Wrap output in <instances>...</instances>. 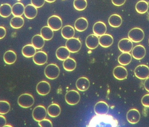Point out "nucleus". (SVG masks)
Returning <instances> with one entry per match:
<instances>
[{"mask_svg":"<svg viewBox=\"0 0 149 127\" xmlns=\"http://www.w3.org/2000/svg\"><path fill=\"white\" fill-rule=\"evenodd\" d=\"M35 103L34 97L29 93L21 95L17 99L18 105L22 108H29L33 106Z\"/></svg>","mask_w":149,"mask_h":127,"instance_id":"obj_1","label":"nucleus"},{"mask_svg":"<svg viewBox=\"0 0 149 127\" xmlns=\"http://www.w3.org/2000/svg\"><path fill=\"white\" fill-rule=\"evenodd\" d=\"M60 70L59 67L56 64L51 63L47 65L44 70L45 76L48 79L54 80L57 79L60 75Z\"/></svg>","mask_w":149,"mask_h":127,"instance_id":"obj_2","label":"nucleus"},{"mask_svg":"<svg viewBox=\"0 0 149 127\" xmlns=\"http://www.w3.org/2000/svg\"><path fill=\"white\" fill-rule=\"evenodd\" d=\"M128 38L135 43L141 42L145 36L144 31L139 27H134L130 30L128 35Z\"/></svg>","mask_w":149,"mask_h":127,"instance_id":"obj_3","label":"nucleus"},{"mask_svg":"<svg viewBox=\"0 0 149 127\" xmlns=\"http://www.w3.org/2000/svg\"><path fill=\"white\" fill-rule=\"evenodd\" d=\"M65 100L68 105L74 106L77 105L80 100V95L76 90H70L67 92L65 95Z\"/></svg>","mask_w":149,"mask_h":127,"instance_id":"obj_4","label":"nucleus"},{"mask_svg":"<svg viewBox=\"0 0 149 127\" xmlns=\"http://www.w3.org/2000/svg\"><path fill=\"white\" fill-rule=\"evenodd\" d=\"M47 114V111L45 107L39 105L33 109L32 117L34 120L39 122L46 118Z\"/></svg>","mask_w":149,"mask_h":127,"instance_id":"obj_5","label":"nucleus"},{"mask_svg":"<svg viewBox=\"0 0 149 127\" xmlns=\"http://www.w3.org/2000/svg\"><path fill=\"white\" fill-rule=\"evenodd\" d=\"M65 47L70 53H77L81 49V43L79 38L73 37L67 40L65 43Z\"/></svg>","mask_w":149,"mask_h":127,"instance_id":"obj_6","label":"nucleus"},{"mask_svg":"<svg viewBox=\"0 0 149 127\" xmlns=\"http://www.w3.org/2000/svg\"><path fill=\"white\" fill-rule=\"evenodd\" d=\"M47 24L53 31H58L61 29L63 27V21L61 17L55 15L48 18Z\"/></svg>","mask_w":149,"mask_h":127,"instance_id":"obj_7","label":"nucleus"},{"mask_svg":"<svg viewBox=\"0 0 149 127\" xmlns=\"http://www.w3.org/2000/svg\"><path fill=\"white\" fill-rule=\"evenodd\" d=\"M136 77L141 80H145L149 77V67L144 64L138 65L135 69Z\"/></svg>","mask_w":149,"mask_h":127,"instance_id":"obj_8","label":"nucleus"},{"mask_svg":"<svg viewBox=\"0 0 149 127\" xmlns=\"http://www.w3.org/2000/svg\"><path fill=\"white\" fill-rule=\"evenodd\" d=\"M118 47L122 53H130L133 49V42L129 38H123L119 41Z\"/></svg>","mask_w":149,"mask_h":127,"instance_id":"obj_9","label":"nucleus"},{"mask_svg":"<svg viewBox=\"0 0 149 127\" xmlns=\"http://www.w3.org/2000/svg\"><path fill=\"white\" fill-rule=\"evenodd\" d=\"M141 115L139 111L136 108L130 109L127 113V119L130 124H137L141 119Z\"/></svg>","mask_w":149,"mask_h":127,"instance_id":"obj_10","label":"nucleus"},{"mask_svg":"<svg viewBox=\"0 0 149 127\" xmlns=\"http://www.w3.org/2000/svg\"><path fill=\"white\" fill-rule=\"evenodd\" d=\"M128 74L127 69L123 66H116L113 70L114 77L118 80H123L127 79Z\"/></svg>","mask_w":149,"mask_h":127,"instance_id":"obj_11","label":"nucleus"},{"mask_svg":"<svg viewBox=\"0 0 149 127\" xmlns=\"http://www.w3.org/2000/svg\"><path fill=\"white\" fill-rule=\"evenodd\" d=\"M36 89L38 94L42 96H45L49 93L51 87L49 82L43 80L38 83Z\"/></svg>","mask_w":149,"mask_h":127,"instance_id":"obj_12","label":"nucleus"},{"mask_svg":"<svg viewBox=\"0 0 149 127\" xmlns=\"http://www.w3.org/2000/svg\"><path fill=\"white\" fill-rule=\"evenodd\" d=\"M109 111V106L105 102L100 101L95 105L94 112L97 115H106L107 114Z\"/></svg>","mask_w":149,"mask_h":127,"instance_id":"obj_13","label":"nucleus"},{"mask_svg":"<svg viewBox=\"0 0 149 127\" xmlns=\"http://www.w3.org/2000/svg\"><path fill=\"white\" fill-rule=\"evenodd\" d=\"M146 54V50L145 47L139 44L134 47L132 50V56L134 59L136 60H141L143 59Z\"/></svg>","mask_w":149,"mask_h":127,"instance_id":"obj_14","label":"nucleus"},{"mask_svg":"<svg viewBox=\"0 0 149 127\" xmlns=\"http://www.w3.org/2000/svg\"><path fill=\"white\" fill-rule=\"evenodd\" d=\"M48 55L42 51L36 52L33 57V61L34 63L38 66L45 65L48 61Z\"/></svg>","mask_w":149,"mask_h":127,"instance_id":"obj_15","label":"nucleus"},{"mask_svg":"<svg viewBox=\"0 0 149 127\" xmlns=\"http://www.w3.org/2000/svg\"><path fill=\"white\" fill-rule=\"evenodd\" d=\"M86 45L90 49H94L99 45V38L94 34L89 35L86 38Z\"/></svg>","mask_w":149,"mask_h":127,"instance_id":"obj_16","label":"nucleus"},{"mask_svg":"<svg viewBox=\"0 0 149 127\" xmlns=\"http://www.w3.org/2000/svg\"><path fill=\"white\" fill-rule=\"evenodd\" d=\"M93 30L94 34L97 36H100L106 34L107 27L103 22L98 21L94 24Z\"/></svg>","mask_w":149,"mask_h":127,"instance_id":"obj_17","label":"nucleus"},{"mask_svg":"<svg viewBox=\"0 0 149 127\" xmlns=\"http://www.w3.org/2000/svg\"><path fill=\"white\" fill-rule=\"evenodd\" d=\"M90 86V81L86 77H81L76 81V87L79 91L84 92L86 91Z\"/></svg>","mask_w":149,"mask_h":127,"instance_id":"obj_18","label":"nucleus"},{"mask_svg":"<svg viewBox=\"0 0 149 127\" xmlns=\"http://www.w3.org/2000/svg\"><path fill=\"white\" fill-rule=\"evenodd\" d=\"M88 26V21L86 18L83 17L78 18L74 23V28L78 32L85 31L87 29Z\"/></svg>","mask_w":149,"mask_h":127,"instance_id":"obj_19","label":"nucleus"},{"mask_svg":"<svg viewBox=\"0 0 149 127\" xmlns=\"http://www.w3.org/2000/svg\"><path fill=\"white\" fill-rule=\"evenodd\" d=\"M113 36L109 34H105L99 38V44L103 48H108L112 46L113 43Z\"/></svg>","mask_w":149,"mask_h":127,"instance_id":"obj_20","label":"nucleus"},{"mask_svg":"<svg viewBox=\"0 0 149 127\" xmlns=\"http://www.w3.org/2000/svg\"><path fill=\"white\" fill-rule=\"evenodd\" d=\"M38 10L36 7L31 4L26 5L24 8V15L28 19H33L37 15Z\"/></svg>","mask_w":149,"mask_h":127,"instance_id":"obj_21","label":"nucleus"},{"mask_svg":"<svg viewBox=\"0 0 149 127\" xmlns=\"http://www.w3.org/2000/svg\"><path fill=\"white\" fill-rule=\"evenodd\" d=\"M70 52L66 47L62 46L59 47L56 51V56L59 60L64 61L70 57Z\"/></svg>","mask_w":149,"mask_h":127,"instance_id":"obj_22","label":"nucleus"},{"mask_svg":"<svg viewBox=\"0 0 149 127\" xmlns=\"http://www.w3.org/2000/svg\"><path fill=\"white\" fill-rule=\"evenodd\" d=\"M61 113V108L60 106L56 103H53L48 107L47 113L52 118L58 117Z\"/></svg>","mask_w":149,"mask_h":127,"instance_id":"obj_23","label":"nucleus"},{"mask_svg":"<svg viewBox=\"0 0 149 127\" xmlns=\"http://www.w3.org/2000/svg\"><path fill=\"white\" fill-rule=\"evenodd\" d=\"M17 59L16 54L13 50H8L4 54L3 60L6 64L11 65L14 64Z\"/></svg>","mask_w":149,"mask_h":127,"instance_id":"obj_24","label":"nucleus"},{"mask_svg":"<svg viewBox=\"0 0 149 127\" xmlns=\"http://www.w3.org/2000/svg\"><path fill=\"white\" fill-rule=\"evenodd\" d=\"M108 22L111 27L114 28H118L122 24V18L119 14H113L109 18Z\"/></svg>","mask_w":149,"mask_h":127,"instance_id":"obj_25","label":"nucleus"},{"mask_svg":"<svg viewBox=\"0 0 149 127\" xmlns=\"http://www.w3.org/2000/svg\"><path fill=\"white\" fill-rule=\"evenodd\" d=\"M74 34V29L71 25H66L64 26L61 30V35L66 40L73 38Z\"/></svg>","mask_w":149,"mask_h":127,"instance_id":"obj_26","label":"nucleus"},{"mask_svg":"<svg viewBox=\"0 0 149 127\" xmlns=\"http://www.w3.org/2000/svg\"><path fill=\"white\" fill-rule=\"evenodd\" d=\"M23 56L26 58H31L33 57L36 53V49L31 44L25 45L22 50Z\"/></svg>","mask_w":149,"mask_h":127,"instance_id":"obj_27","label":"nucleus"},{"mask_svg":"<svg viewBox=\"0 0 149 127\" xmlns=\"http://www.w3.org/2000/svg\"><path fill=\"white\" fill-rule=\"evenodd\" d=\"M45 40L41 35L36 34L31 39V44L36 49H42L45 44Z\"/></svg>","mask_w":149,"mask_h":127,"instance_id":"obj_28","label":"nucleus"},{"mask_svg":"<svg viewBox=\"0 0 149 127\" xmlns=\"http://www.w3.org/2000/svg\"><path fill=\"white\" fill-rule=\"evenodd\" d=\"M40 34L45 41L51 40L54 36V31L49 26H44L41 29Z\"/></svg>","mask_w":149,"mask_h":127,"instance_id":"obj_29","label":"nucleus"},{"mask_svg":"<svg viewBox=\"0 0 149 127\" xmlns=\"http://www.w3.org/2000/svg\"><path fill=\"white\" fill-rule=\"evenodd\" d=\"M24 21L22 16H14L10 21V26L15 29L21 28L24 25Z\"/></svg>","mask_w":149,"mask_h":127,"instance_id":"obj_30","label":"nucleus"},{"mask_svg":"<svg viewBox=\"0 0 149 127\" xmlns=\"http://www.w3.org/2000/svg\"><path fill=\"white\" fill-rule=\"evenodd\" d=\"M132 60V56L130 53H123L118 58V62L123 66L129 65Z\"/></svg>","mask_w":149,"mask_h":127,"instance_id":"obj_31","label":"nucleus"},{"mask_svg":"<svg viewBox=\"0 0 149 127\" xmlns=\"http://www.w3.org/2000/svg\"><path fill=\"white\" fill-rule=\"evenodd\" d=\"M63 67L65 70L68 72L74 71L76 67V62L72 58H67L63 61Z\"/></svg>","mask_w":149,"mask_h":127,"instance_id":"obj_32","label":"nucleus"},{"mask_svg":"<svg viewBox=\"0 0 149 127\" xmlns=\"http://www.w3.org/2000/svg\"><path fill=\"white\" fill-rule=\"evenodd\" d=\"M24 5L22 3H15L12 7V14L14 16H22L24 14Z\"/></svg>","mask_w":149,"mask_h":127,"instance_id":"obj_33","label":"nucleus"},{"mask_svg":"<svg viewBox=\"0 0 149 127\" xmlns=\"http://www.w3.org/2000/svg\"><path fill=\"white\" fill-rule=\"evenodd\" d=\"M136 10L140 14H145L148 10L149 4L148 2L144 0L139 1L136 4Z\"/></svg>","mask_w":149,"mask_h":127,"instance_id":"obj_34","label":"nucleus"},{"mask_svg":"<svg viewBox=\"0 0 149 127\" xmlns=\"http://www.w3.org/2000/svg\"><path fill=\"white\" fill-rule=\"evenodd\" d=\"M12 14V7L9 3H3L0 6V16L3 18L9 17Z\"/></svg>","mask_w":149,"mask_h":127,"instance_id":"obj_35","label":"nucleus"},{"mask_svg":"<svg viewBox=\"0 0 149 127\" xmlns=\"http://www.w3.org/2000/svg\"><path fill=\"white\" fill-rule=\"evenodd\" d=\"M73 6L76 10L82 11L86 8L87 1L86 0H74Z\"/></svg>","mask_w":149,"mask_h":127,"instance_id":"obj_36","label":"nucleus"},{"mask_svg":"<svg viewBox=\"0 0 149 127\" xmlns=\"http://www.w3.org/2000/svg\"><path fill=\"white\" fill-rule=\"evenodd\" d=\"M10 110V105L8 101H0V115L6 114Z\"/></svg>","mask_w":149,"mask_h":127,"instance_id":"obj_37","label":"nucleus"},{"mask_svg":"<svg viewBox=\"0 0 149 127\" xmlns=\"http://www.w3.org/2000/svg\"><path fill=\"white\" fill-rule=\"evenodd\" d=\"M38 125L41 127H52V122L48 119H44L38 122Z\"/></svg>","mask_w":149,"mask_h":127,"instance_id":"obj_38","label":"nucleus"},{"mask_svg":"<svg viewBox=\"0 0 149 127\" xmlns=\"http://www.w3.org/2000/svg\"><path fill=\"white\" fill-rule=\"evenodd\" d=\"M45 2V0H31V4L37 8H42Z\"/></svg>","mask_w":149,"mask_h":127,"instance_id":"obj_39","label":"nucleus"},{"mask_svg":"<svg viewBox=\"0 0 149 127\" xmlns=\"http://www.w3.org/2000/svg\"><path fill=\"white\" fill-rule=\"evenodd\" d=\"M143 106L146 108H149V94L145 95L141 99Z\"/></svg>","mask_w":149,"mask_h":127,"instance_id":"obj_40","label":"nucleus"},{"mask_svg":"<svg viewBox=\"0 0 149 127\" xmlns=\"http://www.w3.org/2000/svg\"><path fill=\"white\" fill-rule=\"evenodd\" d=\"M111 1L113 4L117 7L122 6L126 1V0H111Z\"/></svg>","mask_w":149,"mask_h":127,"instance_id":"obj_41","label":"nucleus"},{"mask_svg":"<svg viewBox=\"0 0 149 127\" xmlns=\"http://www.w3.org/2000/svg\"><path fill=\"white\" fill-rule=\"evenodd\" d=\"M6 34V30L5 27L0 26V40L3 39Z\"/></svg>","mask_w":149,"mask_h":127,"instance_id":"obj_42","label":"nucleus"},{"mask_svg":"<svg viewBox=\"0 0 149 127\" xmlns=\"http://www.w3.org/2000/svg\"><path fill=\"white\" fill-rule=\"evenodd\" d=\"M7 120L6 118L2 115H0V127H4L6 125Z\"/></svg>","mask_w":149,"mask_h":127,"instance_id":"obj_43","label":"nucleus"},{"mask_svg":"<svg viewBox=\"0 0 149 127\" xmlns=\"http://www.w3.org/2000/svg\"><path fill=\"white\" fill-rule=\"evenodd\" d=\"M144 87L145 90L149 93V77L145 80L144 82Z\"/></svg>","mask_w":149,"mask_h":127,"instance_id":"obj_44","label":"nucleus"},{"mask_svg":"<svg viewBox=\"0 0 149 127\" xmlns=\"http://www.w3.org/2000/svg\"><path fill=\"white\" fill-rule=\"evenodd\" d=\"M56 1V0H45V1L49 3H51L54 2Z\"/></svg>","mask_w":149,"mask_h":127,"instance_id":"obj_45","label":"nucleus"},{"mask_svg":"<svg viewBox=\"0 0 149 127\" xmlns=\"http://www.w3.org/2000/svg\"><path fill=\"white\" fill-rule=\"evenodd\" d=\"M12 127V126H10V125H6L5 126H4V127Z\"/></svg>","mask_w":149,"mask_h":127,"instance_id":"obj_46","label":"nucleus"},{"mask_svg":"<svg viewBox=\"0 0 149 127\" xmlns=\"http://www.w3.org/2000/svg\"></svg>","mask_w":149,"mask_h":127,"instance_id":"obj_47","label":"nucleus"}]
</instances>
